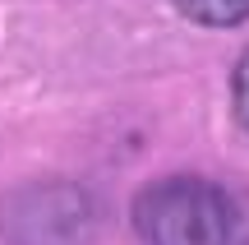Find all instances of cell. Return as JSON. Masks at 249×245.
Wrapping results in <instances>:
<instances>
[{
    "label": "cell",
    "instance_id": "1",
    "mask_svg": "<svg viewBox=\"0 0 249 245\" xmlns=\"http://www.w3.org/2000/svg\"><path fill=\"white\" fill-rule=\"evenodd\" d=\"M129 218L143 245H240L231 194L198 176H161L143 185Z\"/></svg>",
    "mask_w": 249,
    "mask_h": 245
},
{
    "label": "cell",
    "instance_id": "3",
    "mask_svg": "<svg viewBox=\"0 0 249 245\" xmlns=\"http://www.w3.org/2000/svg\"><path fill=\"white\" fill-rule=\"evenodd\" d=\"M171 5L198 28H235L249 19V0H171Z\"/></svg>",
    "mask_w": 249,
    "mask_h": 245
},
{
    "label": "cell",
    "instance_id": "4",
    "mask_svg": "<svg viewBox=\"0 0 249 245\" xmlns=\"http://www.w3.org/2000/svg\"><path fill=\"white\" fill-rule=\"evenodd\" d=\"M231 111L240 120V130L249 134V51L235 60V74H231Z\"/></svg>",
    "mask_w": 249,
    "mask_h": 245
},
{
    "label": "cell",
    "instance_id": "2",
    "mask_svg": "<svg viewBox=\"0 0 249 245\" xmlns=\"http://www.w3.org/2000/svg\"><path fill=\"white\" fill-rule=\"evenodd\" d=\"M97 208L70 181L14 185L0 199V236L9 245H92Z\"/></svg>",
    "mask_w": 249,
    "mask_h": 245
}]
</instances>
